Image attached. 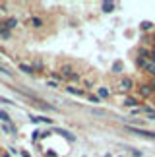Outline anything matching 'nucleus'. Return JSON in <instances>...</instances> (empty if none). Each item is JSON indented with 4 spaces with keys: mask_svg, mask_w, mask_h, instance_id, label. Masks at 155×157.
Returning a JSON list of instances; mask_svg holds the SVG:
<instances>
[{
    "mask_svg": "<svg viewBox=\"0 0 155 157\" xmlns=\"http://www.w3.org/2000/svg\"><path fill=\"white\" fill-rule=\"evenodd\" d=\"M4 157H8V155H4Z\"/></svg>",
    "mask_w": 155,
    "mask_h": 157,
    "instance_id": "2eb2a0df",
    "label": "nucleus"
},
{
    "mask_svg": "<svg viewBox=\"0 0 155 157\" xmlns=\"http://www.w3.org/2000/svg\"><path fill=\"white\" fill-rule=\"evenodd\" d=\"M101 8H103V12H112V10H115V4H112V2H103Z\"/></svg>",
    "mask_w": 155,
    "mask_h": 157,
    "instance_id": "0eeeda50",
    "label": "nucleus"
},
{
    "mask_svg": "<svg viewBox=\"0 0 155 157\" xmlns=\"http://www.w3.org/2000/svg\"><path fill=\"white\" fill-rule=\"evenodd\" d=\"M99 95H101V97H107V95H109V89H107V87H101L99 89Z\"/></svg>",
    "mask_w": 155,
    "mask_h": 157,
    "instance_id": "1a4fd4ad",
    "label": "nucleus"
},
{
    "mask_svg": "<svg viewBox=\"0 0 155 157\" xmlns=\"http://www.w3.org/2000/svg\"><path fill=\"white\" fill-rule=\"evenodd\" d=\"M68 91L74 93V95H83V91H80V89H76V87H68Z\"/></svg>",
    "mask_w": 155,
    "mask_h": 157,
    "instance_id": "6e6552de",
    "label": "nucleus"
},
{
    "mask_svg": "<svg viewBox=\"0 0 155 157\" xmlns=\"http://www.w3.org/2000/svg\"><path fill=\"white\" fill-rule=\"evenodd\" d=\"M153 58H155V51H153Z\"/></svg>",
    "mask_w": 155,
    "mask_h": 157,
    "instance_id": "4468645a",
    "label": "nucleus"
},
{
    "mask_svg": "<svg viewBox=\"0 0 155 157\" xmlns=\"http://www.w3.org/2000/svg\"><path fill=\"white\" fill-rule=\"evenodd\" d=\"M136 103H138L136 99H128V101H126V105H130V107H132V105H136Z\"/></svg>",
    "mask_w": 155,
    "mask_h": 157,
    "instance_id": "9b49d317",
    "label": "nucleus"
},
{
    "mask_svg": "<svg viewBox=\"0 0 155 157\" xmlns=\"http://www.w3.org/2000/svg\"><path fill=\"white\" fill-rule=\"evenodd\" d=\"M128 132H132V134H138V136H144V138H151L155 140V132H147V130H140V128H134V126H126Z\"/></svg>",
    "mask_w": 155,
    "mask_h": 157,
    "instance_id": "f257e3e1",
    "label": "nucleus"
},
{
    "mask_svg": "<svg viewBox=\"0 0 155 157\" xmlns=\"http://www.w3.org/2000/svg\"><path fill=\"white\" fill-rule=\"evenodd\" d=\"M20 70L21 72H25V74H35V70H33V66H29V64H20Z\"/></svg>",
    "mask_w": 155,
    "mask_h": 157,
    "instance_id": "39448f33",
    "label": "nucleus"
},
{
    "mask_svg": "<svg viewBox=\"0 0 155 157\" xmlns=\"http://www.w3.org/2000/svg\"><path fill=\"white\" fill-rule=\"evenodd\" d=\"M62 78H66V80H74V82H76L80 76H78L76 72L70 68V66H62Z\"/></svg>",
    "mask_w": 155,
    "mask_h": 157,
    "instance_id": "f03ea898",
    "label": "nucleus"
},
{
    "mask_svg": "<svg viewBox=\"0 0 155 157\" xmlns=\"http://www.w3.org/2000/svg\"><path fill=\"white\" fill-rule=\"evenodd\" d=\"M4 25L8 27V29H14V27L17 25V20H16V17H10L8 21H4Z\"/></svg>",
    "mask_w": 155,
    "mask_h": 157,
    "instance_id": "423d86ee",
    "label": "nucleus"
},
{
    "mask_svg": "<svg viewBox=\"0 0 155 157\" xmlns=\"http://www.w3.org/2000/svg\"><path fill=\"white\" fill-rule=\"evenodd\" d=\"M0 118H2L4 122H10V117H8V114H6L4 111H0Z\"/></svg>",
    "mask_w": 155,
    "mask_h": 157,
    "instance_id": "9d476101",
    "label": "nucleus"
},
{
    "mask_svg": "<svg viewBox=\"0 0 155 157\" xmlns=\"http://www.w3.org/2000/svg\"><path fill=\"white\" fill-rule=\"evenodd\" d=\"M21 155H23V157H31V155H29V153H27V151H23V153H21Z\"/></svg>",
    "mask_w": 155,
    "mask_h": 157,
    "instance_id": "ddd939ff",
    "label": "nucleus"
},
{
    "mask_svg": "<svg viewBox=\"0 0 155 157\" xmlns=\"http://www.w3.org/2000/svg\"><path fill=\"white\" fill-rule=\"evenodd\" d=\"M132 87H134V82L130 80V78H122L120 80V89L122 91H130Z\"/></svg>",
    "mask_w": 155,
    "mask_h": 157,
    "instance_id": "7ed1b4c3",
    "label": "nucleus"
},
{
    "mask_svg": "<svg viewBox=\"0 0 155 157\" xmlns=\"http://www.w3.org/2000/svg\"><path fill=\"white\" fill-rule=\"evenodd\" d=\"M43 20H41L39 16H33V17H29V25H31L33 29H39V27H43Z\"/></svg>",
    "mask_w": 155,
    "mask_h": 157,
    "instance_id": "20e7f679",
    "label": "nucleus"
},
{
    "mask_svg": "<svg viewBox=\"0 0 155 157\" xmlns=\"http://www.w3.org/2000/svg\"><path fill=\"white\" fill-rule=\"evenodd\" d=\"M0 72H2V74H10V72H8V70H6V68H4V66H0Z\"/></svg>",
    "mask_w": 155,
    "mask_h": 157,
    "instance_id": "f8f14e48",
    "label": "nucleus"
}]
</instances>
